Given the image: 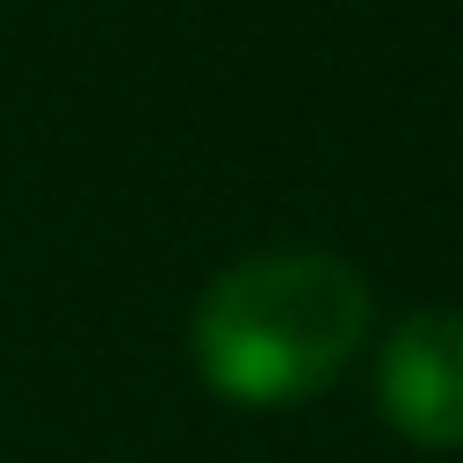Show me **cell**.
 Here are the masks:
<instances>
[{
  "label": "cell",
  "mask_w": 463,
  "mask_h": 463,
  "mask_svg": "<svg viewBox=\"0 0 463 463\" xmlns=\"http://www.w3.org/2000/svg\"><path fill=\"white\" fill-rule=\"evenodd\" d=\"M369 347V282L318 246H268L203 282L188 311L195 376L253 412L304 405Z\"/></svg>",
  "instance_id": "obj_1"
},
{
  "label": "cell",
  "mask_w": 463,
  "mask_h": 463,
  "mask_svg": "<svg viewBox=\"0 0 463 463\" xmlns=\"http://www.w3.org/2000/svg\"><path fill=\"white\" fill-rule=\"evenodd\" d=\"M376 405L412 449H463V311H405L376 340Z\"/></svg>",
  "instance_id": "obj_2"
}]
</instances>
